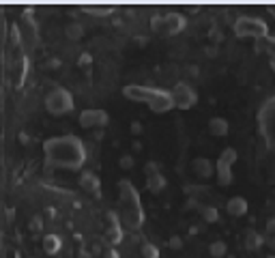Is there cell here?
<instances>
[{"instance_id":"1","label":"cell","mask_w":275,"mask_h":258,"mask_svg":"<svg viewBox=\"0 0 275 258\" xmlns=\"http://www.w3.org/2000/svg\"><path fill=\"white\" fill-rule=\"evenodd\" d=\"M45 157L52 166L62 168H80L86 159V149L76 136H58V138H50L43 144Z\"/></svg>"},{"instance_id":"2","label":"cell","mask_w":275,"mask_h":258,"mask_svg":"<svg viewBox=\"0 0 275 258\" xmlns=\"http://www.w3.org/2000/svg\"><path fill=\"white\" fill-rule=\"evenodd\" d=\"M118 207H120V220H123L129 228L140 226V222H142L140 198H138V194L133 191L129 181L118 183Z\"/></svg>"},{"instance_id":"3","label":"cell","mask_w":275,"mask_h":258,"mask_svg":"<svg viewBox=\"0 0 275 258\" xmlns=\"http://www.w3.org/2000/svg\"><path fill=\"white\" fill-rule=\"evenodd\" d=\"M74 108V95L67 88L56 86L45 95V110L52 114H67Z\"/></svg>"},{"instance_id":"4","label":"cell","mask_w":275,"mask_h":258,"mask_svg":"<svg viewBox=\"0 0 275 258\" xmlns=\"http://www.w3.org/2000/svg\"><path fill=\"white\" fill-rule=\"evenodd\" d=\"M266 24L260 18H252V15H241L234 20V32L239 37H254V39H262L266 37Z\"/></svg>"},{"instance_id":"5","label":"cell","mask_w":275,"mask_h":258,"mask_svg":"<svg viewBox=\"0 0 275 258\" xmlns=\"http://www.w3.org/2000/svg\"><path fill=\"white\" fill-rule=\"evenodd\" d=\"M151 28L157 35H176L185 28V18L181 13H166V15H155L151 20Z\"/></svg>"},{"instance_id":"6","label":"cell","mask_w":275,"mask_h":258,"mask_svg":"<svg viewBox=\"0 0 275 258\" xmlns=\"http://www.w3.org/2000/svg\"><path fill=\"white\" fill-rule=\"evenodd\" d=\"M172 99H174V106H176V108L187 110V108H191V106H196L198 93L193 91L189 84L179 82V84H174V88H172Z\"/></svg>"},{"instance_id":"7","label":"cell","mask_w":275,"mask_h":258,"mask_svg":"<svg viewBox=\"0 0 275 258\" xmlns=\"http://www.w3.org/2000/svg\"><path fill=\"white\" fill-rule=\"evenodd\" d=\"M80 125L88 127V129H101L108 125V112L106 110H97V108H88L80 114Z\"/></svg>"},{"instance_id":"8","label":"cell","mask_w":275,"mask_h":258,"mask_svg":"<svg viewBox=\"0 0 275 258\" xmlns=\"http://www.w3.org/2000/svg\"><path fill=\"white\" fill-rule=\"evenodd\" d=\"M155 91L157 88L153 86H140V84H129L125 86V97H129V99L133 101H140V103H151L153 97H155Z\"/></svg>"},{"instance_id":"9","label":"cell","mask_w":275,"mask_h":258,"mask_svg":"<svg viewBox=\"0 0 275 258\" xmlns=\"http://www.w3.org/2000/svg\"><path fill=\"white\" fill-rule=\"evenodd\" d=\"M191 172L198 174L200 179H209L213 174V164L209 157H196L191 161Z\"/></svg>"},{"instance_id":"10","label":"cell","mask_w":275,"mask_h":258,"mask_svg":"<svg viewBox=\"0 0 275 258\" xmlns=\"http://www.w3.org/2000/svg\"><path fill=\"white\" fill-rule=\"evenodd\" d=\"M226 211L234 217H241L247 213V200L243 196H232L228 203H226Z\"/></svg>"},{"instance_id":"11","label":"cell","mask_w":275,"mask_h":258,"mask_svg":"<svg viewBox=\"0 0 275 258\" xmlns=\"http://www.w3.org/2000/svg\"><path fill=\"white\" fill-rule=\"evenodd\" d=\"M209 134L215 136V138H224V136L228 134V120L222 116H213L209 120Z\"/></svg>"},{"instance_id":"12","label":"cell","mask_w":275,"mask_h":258,"mask_svg":"<svg viewBox=\"0 0 275 258\" xmlns=\"http://www.w3.org/2000/svg\"><path fill=\"white\" fill-rule=\"evenodd\" d=\"M80 185L86 189V191H91V194H99V176L93 174V172H82V176H80Z\"/></svg>"},{"instance_id":"13","label":"cell","mask_w":275,"mask_h":258,"mask_svg":"<svg viewBox=\"0 0 275 258\" xmlns=\"http://www.w3.org/2000/svg\"><path fill=\"white\" fill-rule=\"evenodd\" d=\"M243 243H245V247L249 249V252H256V249L264 243V237L258 235L256 230H247L245 237H243Z\"/></svg>"},{"instance_id":"14","label":"cell","mask_w":275,"mask_h":258,"mask_svg":"<svg viewBox=\"0 0 275 258\" xmlns=\"http://www.w3.org/2000/svg\"><path fill=\"white\" fill-rule=\"evenodd\" d=\"M60 237L58 235H45L43 237V252L45 254H56L60 249Z\"/></svg>"},{"instance_id":"15","label":"cell","mask_w":275,"mask_h":258,"mask_svg":"<svg viewBox=\"0 0 275 258\" xmlns=\"http://www.w3.org/2000/svg\"><path fill=\"white\" fill-rule=\"evenodd\" d=\"M230 168L232 166L217 161V181H220V185H230L232 183V170Z\"/></svg>"},{"instance_id":"16","label":"cell","mask_w":275,"mask_h":258,"mask_svg":"<svg viewBox=\"0 0 275 258\" xmlns=\"http://www.w3.org/2000/svg\"><path fill=\"white\" fill-rule=\"evenodd\" d=\"M64 35L69 39H74V41H78V39L84 37V26L80 22H69L67 26H64Z\"/></svg>"},{"instance_id":"17","label":"cell","mask_w":275,"mask_h":258,"mask_svg":"<svg viewBox=\"0 0 275 258\" xmlns=\"http://www.w3.org/2000/svg\"><path fill=\"white\" fill-rule=\"evenodd\" d=\"M147 187H149L151 191H161V189L166 187V179H164V174L157 172V174L147 176Z\"/></svg>"},{"instance_id":"18","label":"cell","mask_w":275,"mask_h":258,"mask_svg":"<svg viewBox=\"0 0 275 258\" xmlns=\"http://www.w3.org/2000/svg\"><path fill=\"white\" fill-rule=\"evenodd\" d=\"M226 252H228V245H226V241H213L211 245H209V254L213 258H224Z\"/></svg>"},{"instance_id":"19","label":"cell","mask_w":275,"mask_h":258,"mask_svg":"<svg viewBox=\"0 0 275 258\" xmlns=\"http://www.w3.org/2000/svg\"><path fill=\"white\" fill-rule=\"evenodd\" d=\"M140 254L142 258H159V247L155 243H151V241H144L140 247Z\"/></svg>"},{"instance_id":"20","label":"cell","mask_w":275,"mask_h":258,"mask_svg":"<svg viewBox=\"0 0 275 258\" xmlns=\"http://www.w3.org/2000/svg\"><path fill=\"white\" fill-rule=\"evenodd\" d=\"M217 161H222V164H228V166H232L234 161H237V151H234L232 147L224 149V151H222V155H220V159H217Z\"/></svg>"},{"instance_id":"21","label":"cell","mask_w":275,"mask_h":258,"mask_svg":"<svg viewBox=\"0 0 275 258\" xmlns=\"http://www.w3.org/2000/svg\"><path fill=\"white\" fill-rule=\"evenodd\" d=\"M200 215H202V220H207V222H217V217H220L215 207H200Z\"/></svg>"},{"instance_id":"22","label":"cell","mask_w":275,"mask_h":258,"mask_svg":"<svg viewBox=\"0 0 275 258\" xmlns=\"http://www.w3.org/2000/svg\"><path fill=\"white\" fill-rule=\"evenodd\" d=\"M118 166L123 168V170H131V168L135 166V159H133L131 153H125V155H120V157H118Z\"/></svg>"},{"instance_id":"23","label":"cell","mask_w":275,"mask_h":258,"mask_svg":"<svg viewBox=\"0 0 275 258\" xmlns=\"http://www.w3.org/2000/svg\"><path fill=\"white\" fill-rule=\"evenodd\" d=\"M144 172H147V176H151V174H157V172H159V166L155 164V161H149V164L144 166Z\"/></svg>"},{"instance_id":"24","label":"cell","mask_w":275,"mask_h":258,"mask_svg":"<svg viewBox=\"0 0 275 258\" xmlns=\"http://www.w3.org/2000/svg\"><path fill=\"white\" fill-rule=\"evenodd\" d=\"M170 247H172V249H181L183 247V239L179 235H174L172 239H170Z\"/></svg>"},{"instance_id":"25","label":"cell","mask_w":275,"mask_h":258,"mask_svg":"<svg viewBox=\"0 0 275 258\" xmlns=\"http://www.w3.org/2000/svg\"><path fill=\"white\" fill-rule=\"evenodd\" d=\"M30 228L32 230H41L43 228V220H41V217H32V220H30Z\"/></svg>"},{"instance_id":"26","label":"cell","mask_w":275,"mask_h":258,"mask_svg":"<svg viewBox=\"0 0 275 258\" xmlns=\"http://www.w3.org/2000/svg\"><path fill=\"white\" fill-rule=\"evenodd\" d=\"M266 235H269V237H275V217H271V220L266 222Z\"/></svg>"},{"instance_id":"27","label":"cell","mask_w":275,"mask_h":258,"mask_svg":"<svg viewBox=\"0 0 275 258\" xmlns=\"http://www.w3.org/2000/svg\"><path fill=\"white\" fill-rule=\"evenodd\" d=\"M131 134L133 136H140L142 134V123H140V120H133V123H131Z\"/></svg>"},{"instance_id":"28","label":"cell","mask_w":275,"mask_h":258,"mask_svg":"<svg viewBox=\"0 0 275 258\" xmlns=\"http://www.w3.org/2000/svg\"><path fill=\"white\" fill-rule=\"evenodd\" d=\"M187 74H189L191 78H198V74H200V71H198V64H189V67H187Z\"/></svg>"},{"instance_id":"29","label":"cell","mask_w":275,"mask_h":258,"mask_svg":"<svg viewBox=\"0 0 275 258\" xmlns=\"http://www.w3.org/2000/svg\"><path fill=\"white\" fill-rule=\"evenodd\" d=\"M207 56H209V58H215V56H217V47L215 45H209L207 47Z\"/></svg>"},{"instance_id":"30","label":"cell","mask_w":275,"mask_h":258,"mask_svg":"<svg viewBox=\"0 0 275 258\" xmlns=\"http://www.w3.org/2000/svg\"><path fill=\"white\" fill-rule=\"evenodd\" d=\"M91 60H93V58H91V54H82V56H80V64H88Z\"/></svg>"},{"instance_id":"31","label":"cell","mask_w":275,"mask_h":258,"mask_svg":"<svg viewBox=\"0 0 275 258\" xmlns=\"http://www.w3.org/2000/svg\"><path fill=\"white\" fill-rule=\"evenodd\" d=\"M20 142H22V144H30V136L22 132V134H20Z\"/></svg>"},{"instance_id":"32","label":"cell","mask_w":275,"mask_h":258,"mask_svg":"<svg viewBox=\"0 0 275 258\" xmlns=\"http://www.w3.org/2000/svg\"><path fill=\"white\" fill-rule=\"evenodd\" d=\"M106 256H108V258H118V252H116V249H108Z\"/></svg>"},{"instance_id":"33","label":"cell","mask_w":275,"mask_h":258,"mask_svg":"<svg viewBox=\"0 0 275 258\" xmlns=\"http://www.w3.org/2000/svg\"><path fill=\"white\" fill-rule=\"evenodd\" d=\"M47 64H50V67H60V60H58V58H52Z\"/></svg>"},{"instance_id":"34","label":"cell","mask_w":275,"mask_h":258,"mask_svg":"<svg viewBox=\"0 0 275 258\" xmlns=\"http://www.w3.org/2000/svg\"><path fill=\"white\" fill-rule=\"evenodd\" d=\"M266 245H269L271 249H275V237H269V241H266Z\"/></svg>"},{"instance_id":"35","label":"cell","mask_w":275,"mask_h":258,"mask_svg":"<svg viewBox=\"0 0 275 258\" xmlns=\"http://www.w3.org/2000/svg\"><path fill=\"white\" fill-rule=\"evenodd\" d=\"M103 138V132H101V129H97V132H95V140H101Z\"/></svg>"},{"instance_id":"36","label":"cell","mask_w":275,"mask_h":258,"mask_svg":"<svg viewBox=\"0 0 275 258\" xmlns=\"http://www.w3.org/2000/svg\"><path fill=\"white\" fill-rule=\"evenodd\" d=\"M133 149H135V151H140V149H142V144L138 142V140H133Z\"/></svg>"},{"instance_id":"37","label":"cell","mask_w":275,"mask_h":258,"mask_svg":"<svg viewBox=\"0 0 275 258\" xmlns=\"http://www.w3.org/2000/svg\"><path fill=\"white\" fill-rule=\"evenodd\" d=\"M269 258H275V256H269Z\"/></svg>"}]
</instances>
